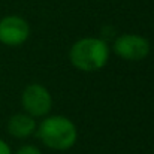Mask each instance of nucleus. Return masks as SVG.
<instances>
[{"label":"nucleus","mask_w":154,"mask_h":154,"mask_svg":"<svg viewBox=\"0 0 154 154\" xmlns=\"http://www.w3.org/2000/svg\"><path fill=\"white\" fill-rule=\"evenodd\" d=\"M36 120L26 112L14 114L6 124L8 133L15 139H27L36 132Z\"/></svg>","instance_id":"obj_6"},{"label":"nucleus","mask_w":154,"mask_h":154,"mask_svg":"<svg viewBox=\"0 0 154 154\" xmlns=\"http://www.w3.org/2000/svg\"><path fill=\"white\" fill-rule=\"evenodd\" d=\"M38 139L50 150L66 151L76 144L78 129L75 123L64 115H47L36 126Z\"/></svg>","instance_id":"obj_1"},{"label":"nucleus","mask_w":154,"mask_h":154,"mask_svg":"<svg viewBox=\"0 0 154 154\" xmlns=\"http://www.w3.org/2000/svg\"><path fill=\"white\" fill-rule=\"evenodd\" d=\"M12 154H42V151L36 147V145H32V144H26L23 147H20L15 153Z\"/></svg>","instance_id":"obj_7"},{"label":"nucleus","mask_w":154,"mask_h":154,"mask_svg":"<svg viewBox=\"0 0 154 154\" xmlns=\"http://www.w3.org/2000/svg\"><path fill=\"white\" fill-rule=\"evenodd\" d=\"M21 105L26 114L33 118H44L50 115L52 108V96L42 84H29L21 93Z\"/></svg>","instance_id":"obj_3"},{"label":"nucleus","mask_w":154,"mask_h":154,"mask_svg":"<svg viewBox=\"0 0 154 154\" xmlns=\"http://www.w3.org/2000/svg\"><path fill=\"white\" fill-rule=\"evenodd\" d=\"M109 45L100 38H82L73 42L69 50L72 66L81 72H97L109 60Z\"/></svg>","instance_id":"obj_2"},{"label":"nucleus","mask_w":154,"mask_h":154,"mask_svg":"<svg viewBox=\"0 0 154 154\" xmlns=\"http://www.w3.org/2000/svg\"><path fill=\"white\" fill-rule=\"evenodd\" d=\"M30 36L29 23L20 15H8L0 20V42L6 47H21Z\"/></svg>","instance_id":"obj_5"},{"label":"nucleus","mask_w":154,"mask_h":154,"mask_svg":"<svg viewBox=\"0 0 154 154\" xmlns=\"http://www.w3.org/2000/svg\"><path fill=\"white\" fill-rule=\"evenodd\" d=\"M112 51L117 57L126 61H141L148 57L151 45L147 38L135 33H124L115 38L112 44Z\"/></svg>","instance_id":"obj_4"},{"label":"nucleus","mask_w":154,"mask_h":154,"mask_svg":"<svg viewBox=\"0 0 154 154\" xmlns=\"http://www.w3.org/2000/svg\"><path fill=\"white\" fill-rule=\"evenodd\" d=\"M0 154H12L11 147H9L5 141H2V139H0Z\"/></svg>","instance_id":"obj_8"}]
</instances>
